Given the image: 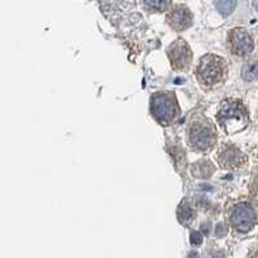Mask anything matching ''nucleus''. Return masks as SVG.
Wrapping results in <instances>:
<instances>
[{"label":"nucleus","mask_w":258,"mask_h":258,"mask_svg":"<svg viewBox=\"0 0 258 258\" xmlns=\"http://www.w3.org/2000/svg\"><path fill=\"white\" fill-rule=\"evenodd\" d=\"M217 120L227 135H235L245 128L248 116L239 103L225 102L218 112Z\"/></svg>","instance_id":"1"},{"label":"nucleus","mask_w":258,"mask_h":258,"mask_svg":"<svg viewBox=\"0 0 258 258\" xmlns=\"http://www.w3.org/2000/svg\"><path fill=\"white\" fill-rule=\"evenodd\" d=\"M151 111L159 123L169 124L176 116V102L173 97L167 93H158L151 100Z\"/></svg>","instance_id":"2"},{"label":"nucleus","mask_w":258,"mask_h":258,"mask_svg":"<svg viewBox=\"0 0 258 258\" xmlns=\"http://www.w3.org/2000/svg\"><path fill=\"white\" fill-rule=\"evenodd\" d=\"M190 141L194 149L208 150L213 145L214 135L213 129L207 121H195L191 126Z\"/></svg>","instance_id":"3"},{"label":"nucleus","mask_w":258,"mask_h":258,"mask_svg":"<svg viewBox=\"0 0 258 258\" xmlns=\"http://www.w3.org/2000/svg\"><path fill=\"white\" fill-rule=\"evenodd\" d=\"M230 220H231V223L235 229H238L241 232H246L254 226L255 221H257V216H255L254 209L250 206H248V204H238L232 209Z\"/></svg>","instance_id":"4"},{"label":"nucleus","mask_w":258,"mask_h":258,"mask_svg":"<svg viewBox=\"0 0 258 258\" xmlns=\"http://www.w3.org/2000/svg\"><path fill=\"white\" fill-rule=\"evenodd\" d=\"M223 69L214 57H204L199 66V77L206 84H216L222 79Z\"/></svg>","instance_id":"5"},{"label":"nucleus","mask_w":258,"mask_h":258,"mask_svg":"<svg viewBox=\"0 0 258 258\" xmlns=\"http://www.w3.org/2000/svg\"><path fill=\"white\" fill-rule=\"evenodd\" d=\"M169 58L172 61L173 68L185 69L187 68L191 61V52L188 45L183 40H177L176 43L169 47Z\"/></svg>","instance_id":"6"},{"label":"nucleus","mask_w":258,"mask_h":258,"mask_svg":"<svg viewBox=\"0 0 258 258\" xmlns=\"http://www.w3.org/2000/svg\"><path fill=\"white\" fill-rule=\"evenodd\" d=\"M230 44L235 54L245 56L253 49V40L245 30L236 29L230 35Z\"/></svg>","instance_id":"7"},{"label":"nucleus","mask_w":258,"mask_h":258,"mask_svg":"<svg viewBox=\"0 0 258 258\" xmlns=\"http://www.w3.org/2000/svg\"><path fill=\"white\" fill-rule=\"evenodd\" d=\"M191 13L186 7L178 6L168 15V22H169L170 27L177 31L187 29L191 25Z\"/></svg>","instance_id":"8"},{"label":"nucleus","mask_w":258,"mask_h":258,"mask_svg":"<svg viewBox=\"0 0 258 258\" xmlns=\"http://www.w3.org/2000/svg\"><path fill=\"white\" fill-rule=\"evenodd\" d=\"M239 159H240V154L236 150L229 149L226 150L225 153L222 154V156H221V163H222V165L225 168H234L240 163Z\"/></svg>","instance_id":"9"},{"label":"nucleus","mask_w":258,"mask_h":258,"mask_svg":"<svg viewBox=\"0 0 258 258\" xmlns=\"http://www.w3.org/2000/svg\"><path fill=\"white\" fill-rule=\"evenodd\" d=\"M243 79L246 82H252L258 77V63L254 61H250L244 64L243 71H241Z\"/></svg>","instance_id":"10"},{"label":"nucleus","mask_w":258,"mask_h":258,"mask_svg":"<svg viewBox=\"0 0 258 258\" xmlns=\"http://www.w3.org/2000/svg\"><path fill=\"white\" fill-rule=\"evenodd\" d=\"M236 0H216V8L222 16H229L234 12Z\"/></svg>","instance_id":"11"},{"label":"nucleus","mask_w":258,"mask_h":258,"mask_svg":"<svg viewBox=\"0 0 258 258\" xmlns=\"http://www.w3.org/2000/svg\"><path fill=\"white\" fill-rule=\"evenodd\" d=\"M172 0H145V6L151 11H164Z\"/></svg>","instance_id":"12"},{"label":"nucleus","mask_w":258,"mask_h":258,"mask_svg":"<svg viewBox=\"0 0 258 258\" xmlns=\"http://www.w3.org/2000/svg\"><path fill=\"white\" fill-rule=\"evenodd\" d=\"M192 209L188 207V204H182L178 209V220L182 223H188L192 220Z\"/></svg>","instance_id":"13"},{"label":"nucleus","mask_w":258,"mask_h":258,"mask_svg":"<svg viewBox=\"0 0 258 258\" xmlns=\"http://www.w3.org/2000/svg\"><path fill=\"white\" fill-rule=\"evenodd\" d=\"M202 241H203V238L199 232H192V234H191V243H192L194 245H200Z\"/></svg>","instance_id":"14"}]
</instances>
